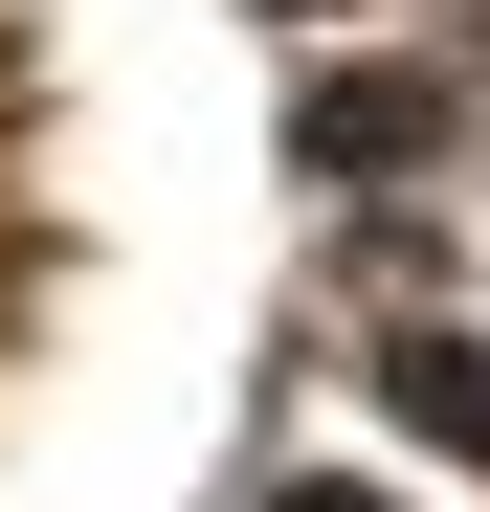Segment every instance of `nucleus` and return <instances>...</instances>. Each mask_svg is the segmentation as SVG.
I'll use <instances>...</instances> for the list:
<instances>
[{
	"label": "nucleus",
	"instance_id": "f257e3e1",
	"mask_svg": "<svg viewBox=\"0 0 490 512\" xmlns=\"http://www.w3.org/2000/svg\"><path fill=\"white\" fill-rule=\"evenodd\" d=\"M401 401H424L446 446H490V357H446V334H424V357H401Z\"/></svg>",
	"mask_w": 490,
	"mask_h": 512
},
{
	"label": "nucleus",
	"instance_id": "f03ea898",
	"mask_svg": "<svg viewBox=\"0 0 490 512\" xmlns=\"http://www.w3.org/2000/svg\"><path fill=\"white\" fill-rule=\"evenodd\" d=\"M290 512H357V490H290Z\"/></svg>",
	"mask_w": 490,
	"mask_h": 512
}]
</instances>
